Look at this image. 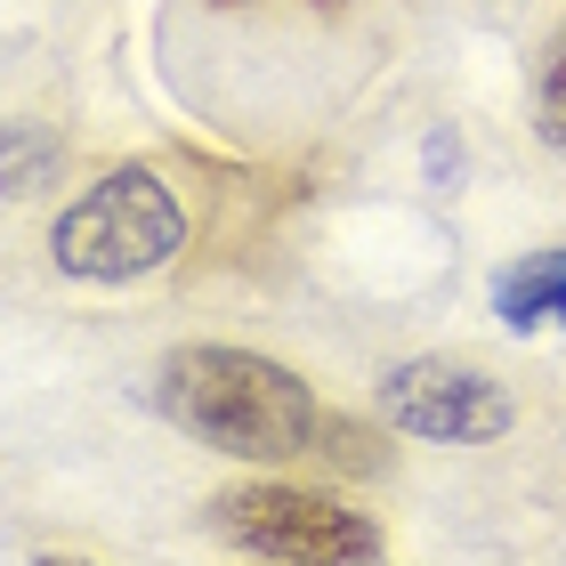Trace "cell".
Segmentation results:
<instances>
[{"mask_svg": "<svg viewBox=\"0 0 566 566\" xmlns=\"http://www.w3.org/2000/svg\"><path fill=\"white\" fill-rule=\"evenodd\" d=\"M154 397L195 446H211L227 461H307L324 453V429H332V413L307 397V380L292 365L251 356V348H219V340L170 348Z\"/></svg>", "mask_w": 566, "mask_h": 566, "instance_id": "obj_1", "label": "cell"}, {"mask_svg": "<svg viewBox=\"0 0 566 566\" xmlns=\"http://www.w3.org/2000/svg\"><path fill=\"white\" fill-rule=\"evenodd\" d=\"M211 526L227 543H243L251 558H380L389 534H380L365 510H348L340 494H316V485H227L211 502Z\"/></svg>", "mask_w": 566, "mask_h": 566, "instance_id": "obj_3", "label": "cell"}, {"mask_svg": "<svg viewBox=\"0 0 566 566\" xmlns=\"http://www.w3.org/2000/svg\"><path fill=\"white\" fill-rule=\"evenodd\" d=\"M534 130H543L558 154H566V24L543 49V73H534Z\"/></svg>", "mask_w": 566, "mask_h": 566, "instance_id": "obj_6", "label": "cell"}, {"mask_svg": "<svg viewBox=\"0 0 566 566\" xmlns=\"http://www.w3.org/2000/svg\"><path fill=\"white\" fill-rule=\"evenodd\" d=\"M178 243H187V211L163 187V170H146V163L106 170L49 227V260L82 283H138L154 268H170Z\"/></svg>", "mask_w": 566, "mask_h": 566, "instance_id": "obj_2", "label": "cell"}, {"mask_svg": "<svg viewBox=\"0 0 566 566\" xmlns=\"http://www.w3.org/2000/svg\"><path fill=\"white\" fill-rule=\"evenodd\" d=\"M494 300H502L510 324H543V316H558V307H566V243H558V251H526L518 268H502Z\"/></svg>", "mask_w": 566, "mask_h": 566, "instance_id": "obj_5", "label": "cell"}, {"mask_svg": "<svg viewBox=\"0 0 566 566\" xmlns=\"http://www.w3.org/2000/svg\"><path fill=\"white\" fill-rule=\"evenodd\" d=\"M380 421L397 437H421V446H485L518 421V397L502 389L485 365H461V356H413L380 380Z\"/></svg>", "mask_w": 566, "mask_h": 566, "instance_id": "obj_4", "label": "cell"}]
</instances>
